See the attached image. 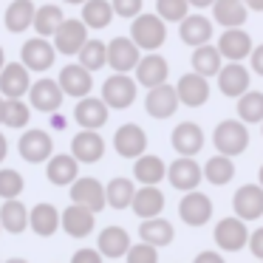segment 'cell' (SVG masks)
<instances>
[{"instance_id": "cell-50", "label": "cell", "mask_w": 263, "mask_h": 263, "mask_svg": "<svg viewBox=\"0 0 263 263\" xmlns=\"http://www.w3.org/2000/svg\"><path fill=\"white\" fill-rule=\"evenodd\" d=\"M249 68L255 71L257 77H263V43H260V46H255V51H252V57H249Z\"/></svg>"}, {"instance_id": "cell-55", "label": "cell", "mask_w": 263, "mask_h": 263, "mask_svg": "<svg viewBox=\"0 0 263 263\" xmlns=\"http://www.w3.org/2000/svg\"><path fill=\"white\" fill-rule=\"evenodd\" d=\"M51 125H54V127H65V116H57V114H54Z\"/></svg>"}, {"instance_id": "cell-34", "label": "cell", "mask_w": 263, "mask_h": 263, "mask_svg": "<svg viewBox=\"0 0 263 263\" xmlns=\"http://www.w3.org/2000/svg\"><path fill=\"white\" fill-rule=\"evenodd\" d=\"M193 71L195 74H201V77H218L221 74V68L227 63H223V57H221V51H218V46H212V43H206V46H198V48H193Z\"/></svg>"}, {"instance_id": "cell-16", "label": "cell", "mask_w": 263, "mask_h": 263, "mask_svg": "<svg viewBox=\"0 0 263 263\" xmlns=\"http://www.w3.org/2000/svg\"><path fill=\"white\" fill-rule=\"evenodd\" d=\"M20 156H23L29 164H40V161H48L54 153V142L51 136H48L46 130H40V127H31V130H26L23 136H20V144H17Z\"/></svg>"}, {"instance_id": "cell-12", "label": "cell", "mask_w": 263, "mask_h": 263, "mask_svg": "<svg viewBox=\"0 0 263 263\" xmlns=\"http://www.w3.org/2000/svg\"><path fill=\"white\" fill-rule=\"evenodd\" d=\"M232 210L240 221H257L263 218V187L260 184H243L232 195Z\"/></svg>"}, {"instance_id": "cell-8", "label": "cell", "mask_w": 263, "mask_h": 263, "mask_svg": "<svg viewBox=\"0 0 263 263\" xmlns=\"http://www.w3.org/2000/svg\"><path fill=\"white\" fill-rule=\"evenodd\" d=\"M88 37V26L82 23V17H65V23L60 26V31L54 34V48L65 57H74L85 48Z\"/></svg>"}, {"instance_id": "cell-33", "label": "cell", "mask_w": 263, "mask_h": 263, "mask_svg": "<svg viewBox=\"0 0 263 263\" xmlns=\"http://www.w3.org/2000/svg\"><path fill=\"white\" fill-rule=\"evenodd\" d=\"M133 176H136V181L142 187H159V181H164V176H167V167L159 156L144 153L142 159L133 161Z\"/></svg>"}, {"instance_id": "cell-49", "label": "cell", "mask_w": 263, "mask_h": 263, "mask_svg": "<svg viewBox=\"0 0 263 263\" xmlns=\"http://www.w3.org/2000/svg\"><path fill=\"white\" fill-rule=\"evenodd\" d=\"M249 252L257 260H263V227H257L255 232L249 235Z\"/></svg>"}, {"instance_id": "cell-37", "label": "cell", "mask_w": 263, "mask_h": 263, "mask_svg": "<svg viewBox=\"0 0 263 263\" xmlns=\"http://www.w3.org/2000/svg\"><path fill=\"white\" fill-rule=\"evenodd\" d=\"M105 195H108V206H114V210H127V206H133V198H136V184H133L130 178L116 176L108 181Z\"/></svg>"}, {"instance_id": "cell-21", "label": "cell", "mask_w": 263, "mask_h": 263, "mask_svg": "<svg viewBox=\"0 0 263 263\" xmlns=\"http://www.w3.org/2000/svg\"><path fill=\"white\" fill-rule=\"evenodd\" d=\"M63 88L57 80H37L29 91V102L31 108L43 110V114H57L60 105H63Z\"/></svg>"}, {"instance_id": "cell-29", "label": "cell", "mask_w": 263, "mask_h": 263, "mask_svg": "<svg viewBox=\"0 0 263 263\" xmlns=\"http://www.w3.org/2000/svg\"><path fill=\"white\" fill-rule=\"evenodd\" d=\"M139 238H142L144 243L161 249V246H170L173 240H176V227H173V223L167 221L164 215L150 218V221H142V223H139Z\"/></svg>"}, {"instance_id": "cell-52", "label": "cell", "mask_w": 263, "mask_h": 263, "mask_svg": "<svg viewBox=\"0 0 263 263\" xmlns=\"http://www.w3.org/2000/svg\"><path fill=\"white\" fill-rule=\"evenodd\" d=\"M249 12H263V0H243Z\"/></svg>"}, {"instance_id": "cell-51", "label": "cell", "mask_w": 263, "mask_h": 263, "mask_svg": "<svg viewBox=\"0 0 263 263\" xmlns=\"http://www.w3.org/2000/svg\"><path fill=\"white\" fill-rule=\"evenodd\" d=\"M193 263H227V260H223L221 252L204 249V252H198V255H195V260H193Z\"/></svg>"}, {"instance_id": "cell-3", "label": "cell", "mask_w": 263, "mask_h": 263, "mask_svg": "<svg viewBox=\"0 0 263 263\" xmlns=\"http://www.w3.org/2000/svg\"><path fill=\"white\" fill-rule=\"evenodd\" d=\"M136 91H139V82L136 77L130 74H110L108 80L102 82V99L108 108L114 110H125L136 102Z\"/></svg>"}, {"instance_id": "cell-13", "label": "cell", "mask_w": 263, "mask_h": 263, "mask_svg": "<svg viewBox=\"0 0 263 263\" xmlns=\"http://www.w3.org/2000/svg\"><path fill=\"white\" fill-rule=\"evenodd\" d=\"M114 147L122 159H142L144 150H147V133L136 122H127L114 133Z\"/></svg>"}, {"instance_id": "cell-48", "label": "cell", "mask_w": 263, "mask_h": 263, "mask_svg": "<svg viewBox=\"0 0 263 263\" xmlns=\"http://www.w3.org/2000/svg\"><path fill=\"white\" fill-rule=\"evenodd\" d=\"M71 263H102V252L99 249H77L74 257H71Z\"/></svg>"}, {"instance_id": "cell-39", "label": "cell", "mask_w": 263, "mask_h": 263, "mask_svg": "<svg viewBox=\"0 0 263 263\" xmlns=\"http://www.w3.org/2000/svg\"><path fill=\"white\" fill-rule=\"evenodd\" d=\"M235 178V161L229 159V156H210V159L204 161V181L215 184V187H223V184H229Z\"/></svg>"}, {"instance_id": "cell-9", "label": "cell", "mask_w": 263, "mask_h": 263, "mask_svg": "<svg viewBox=\"0 0 263 263\" xmlns=\"http://www.w3.org/2000/svg\"><path fill=\"white\" fill-rule=\"evenodd\" d=\"M212 210H215V206H212L210 195H204L201 190L184 193V198L178 201V218H181L187 227H204V223H210Z\"/></svg>"}, {"instance_id": "cell-6", "label": "cell", "mask_w": 263, "mask_h": 263, "mask_svg": "<svg viewBox=\"0 0 263 263\" xmlns=\"http://www.w3.org/2000/svg\"><path fill=\"white\" fill-rule=\"evenodd\" d=\"M139 63H142V48L130 37H114L108 43V65L114 68V74H130Z\"/></svg>"}, {"instance_id": "cell-19", "label": "cell", "mask_w": 263, "mask_h": 263, "mask_svg": "<svg viewBox=\"0 0 263 263\" xmlns=\"http://www.w3.org/2000/svg\"><path fill=\"white\" fill-rule=\"evenodd\" d=\"M71 156L80 164H97L105 156V139L99 136V130H80L71 139Z\"/></svg>"}, {"instance_id": "cell-63", "label": "cell", "mask_w": 263, "mask_h": 263, "mask_svg": "<svg viewBox=\"0 0 263 263\" xmlns=\"http://www.w3.org/2000/svg\"><path fill=\"white\" fill-rule=\"evenodd\" d=\"M260 263H263V260H260Z\"/></svg>"}, {"instance_id": "cell-14", "label": "cell", "mask_w": 263, "mask_h": 263, "mask_svg": "<svg viewBox=\"0 0 263 263\" xmlns=\"http://www.w3.org/2000/svg\"><path fill=\"white\" fill-rule=\"evenodd\" d=\"M218 51L227 63H243L246 57H252L255 46H252L249 31L243 29H223V34L218 37Z\"/></svg>"}, {"instance_id": "cell-35", "label": "cell", "mask_w": 263, "mask_h": 263, "mask_svg": "<svg viewBox=\"0 0 263 263\" xmlns=\"http://www.w3.org/2000/svg\"><path fill=\"white\" fill-rule=\"evenodd\" d=\"M34 17H37V6L31 0H12L6 6V29L12 34H20V31L31 29L34 26Z\"/></svg>"}, {"instance_id": "cell-59", "label": "cell", "mask_w": 263, "mask_h": 263, "mask_svg": "<svg viewBox=\"0 0 263 263\" xmlns=\"http://www.w3.org/2000/svg\"><path fill=\"white\" fill-rule=\"evenodd\" d=\"M6 263H29V260H23V257H9Z\"/></svg>"}, {"instance_id": "cell-40", "label": "cell", "mask_w": 263, "mask_h": 263, "mask_svg": "<svg viewBox=\"0 0 263 263\" xmlns=\"http://www.w3.org/2000/svg\"><path fill=\"white\" fill-rule=\"evenodd\" d=\"M65 23V14L60 6H54V3H46V6L37 9V17H34V31L37 37H54L60 31V26Z\"/></svg>"}, {"instance_id": "cell-17", "label": "cell", "mask_w": 263, "mask_h": 263, "mask_svg": "<svg viewBox=\"0 0 263 263\" xmlns=\"http://www.w3.org/2000/svg\"><path fill=\"white\" fill-rule=\"evenodd\" d=\"M181 99H178L176 85H159V88H150L147 97H144V110H147L153 119H170L173 114L178 110Z\"/></svg>"}, {"instance_id": "cell-31", "label": "cell", "mask_w": 263, "mask_h": 263, "mask_svg": "<svg viewBox=\"0 0 263 263\" xmlns=\"http://www.w3.org/2000/svg\"><path fill=\"white\" fill-rule=\"evenodd\" d=\"M164 201L167 198L159 187H142V190H136V198H133L130 210L136 212V218L150 221V218H159L164 212Z\"/></svg>"}, {"instance_id": "cell-41", "label": "cell", "mask_w": 263, "mask_h": 263, "mask_svg": "<svg viewBox=\"0 0 263 263\" xmlns=\"http://www.w3.org/2000/svg\"><path fill=\"white\" fill-rule=\"evenodd\" d=\"M238 119L243 125H263V91H246L238 99Z\"/></svg>"}, {"instance_id": "cell-36", "label": "cell", "mask_w": 263, "mask_h": 263, "mask_svg": "<svg viewBox=\"0 0 263 263\" xmlns=\"http://www.w3.org/2000/svg\"><path fill=\"white\" fill-rule=\"evenodd\" d=\"M29 215H31V210H26V204L20 198L3 201V206H0V223L12 235H20L29 229Z\"/></svg>"}, {"instance_id": "cell-56", "label": "cell", "mask_w": 263, "mask_h": 263, "mask_svg": "<svg viewBox=\"0 0 263 263\" xmlns=\"http://www.w3.org/2000/svg\"><path fill=\"white\" fill-rule=\"evenodd\" d=\"M3 108H6V97L0 93V125H3Z\"/></svg>"}, {"instance_id": "cell-60", "label": "cell", "mask_w": 263, "mask_h": 263, "mask_svg": "<svg viewBox=\"0 0 263 263\" xmlns=\"http://www.w3.org/2000/svg\"><path fill=\"white\" fill-rule=\"evenodd\" d=\"M257 184L263 187V164H260V173H257Z\"/></svg>"}, {"instance_id": "cell-18", "label": "cell", "mask_w": 263, "mask_h": 263, "mask_svg": "<svg viewBox=\"0 0 263 263\" xmlns=\"http://www.w3.org/2000/svg\"><path fill=\"white\" fill-rule=\"evenodd\" d=\"M60 88H63L65 97H74V99H85L91 97V88H93V80H91V71L80 63H71L60 71L57 77Z\"/></svg>"}, {"instance_id": "cell-30", "label": "cell", "mask_w": 263, "mask_h": 263, "mask_svg": "<svg viewBox=\"0 0 263 263\" xmlns=\"http://www.w3.org/2000/svg\"><path fill=\"white\" fill-rule=\"evenodd\" d=\"M29 227L34 229V235H40V238H51V235L63 227V212L54 204H37V206H31Z\"/></svg>"}, {"instance_id": "cell-20", "label": "cell", "mask_w": 263, "mask_h": 263, "mask_svg": "<svg viewBox=\"0 0 263 263\" xmlns=\"http://www.w3.org/2000/svg\"><path fill=\"white\" fill-rule=\"evenodd\" d=\"M31 77L23 63H6V68L0 71V93L6 99H20L23 93L31 91Z\"/></svg>"}, {"instance_id": "cell-26", "label": "cell", "mask_w": 263, "mask_h": 263, "mask_svg": "<svg viewBox=\"0 0 263 263\" xmlns=\"http://www.w3.org/2000/svg\"><path fill=\"white\" fill-rule=\"evenodd\" d=\"M97 227V212H91L88 206H80V204H71L63 210V229L65 235L71 238H88Z\"/></svg>"}, {"instance_id": "cell-42", "label": "cell", "mask_w": 263, "mask_h": 263, "mask_svg": "<svg viewBox=\"0 0 263 263\" xmlns=\"http://www.w3.org/2000/svg\"><path fill=\"white\" fill-rule=\"evenodd\" d=\"M80 65H85L88 71H99L102 65H108V43H102V40H88L85 43V48H82L80 54Z\"/></svg>"}, {"instance_id": "cell-11", "label": "cell", "mask_w": 263, "mask_h": 263, "mask_svg": "<svg viewBox=\"0 0 263 263\" xmlns=\"http://www.w3.org/2000/svg\"><path fill=\"white\" fill-rule=\"evenodd\" d=\"M54 57H57V48L54 43H48L46 37H31V40L23 43V51H20V63L29 71H48L54 65Z\"/></svg>"}, {"instance_id": "cell-32", "label": "cell", "mask_w": 263, "mask_h": 263, "mask_svg": "<svg viewBox=\"0 0 263 263\" xmlns=\"http://www.w3.org/2000/svg\"><path fill=\"white\" fill-rule=\"evenodd\" d=\"M212 17H215V23H221L223 29H243L246 17H249V9H246L243 0H215Z\"/></svg>"}, {"instance_id": "cell-44", "label": "cell", "mask_w": 263, "mask_h": 263, "mask_svg": "<svg viewBox=\"0 0 263 263\" xmlns=\"http://www.w3.org/2000/svg\"><path fill=\"white\" fill-rule=\"evenodd\" d=\"M187 9H190L187 0H156V14L164 23H181L187 17Z\"/></svg>"}, {"instance_id": "cell-58", "label": "cell", "mask_w": 263, "mask_h": 263, "mask_svg": "<svg viewBox=\"0 0 263 263\" xmlns=\"http://www.w3.org/2000/svg\"><path fill=\"white\" fill-rule=\"evenodd\" d=\"M65 3H74V6H85L88 0H65Z\"/></svg>"}, {"instance_id": "cell-57", "label": "cell", "mask_w": 263, "mask_h": 263, "mask_svg": "<svg viewBox=\"0 0 263 263\" xmlns=\"http://www.w3.org/2000/svg\"><path fill=\"white\" fill-rule=\"evenodd\" d=\"M6 68V54H3V46H0V71Z\"/></svg>"}, {"instance_id": "cell-46", "label": "cell", "mask_w": 263, "mask_h": 263, "mask_svg": "<svg viewBox=\"0 0 263 263\" xmlns=\"http://www.w3.org/2000/svg\"><path fill=\"white\" fill-rule=\"evenodd\" d=\"M125 260L127 263H159V249L142 240V243H133L130 246V252L125 255Z\"/></svg>"}, {"instance_id": "cell-28", "label": "cell", "mask_w": 263, "mask_h": 263, "mask_svg": "<svg viewBox=\"0 0 263 263\" xmlns=\"http://www.w3.org/2000/svg\"><path fill=\"white\" fill-rule=\"evenodd\" d=\"M130 246L133 243H130V235H127L125 227H105L97 238V249L102 252V257H110V260L125 257L130 252Z\"/></svg>"}, {"instance_id": "cell-45", "label": "cell", "mask_w": 263, "mask_h": 263, "mask_svg": "<svg viewBox=\"0 0 263 263\" xmlns=\"http://www.w3.org/2000/svg\"><path fill=\"white\" fill-rule=\"evenodd\" d=\"M23 187H26V181H23V176H20L17 170H0V198L3 201H12V198H17L20 193H23Z\"/></svg>"}, {"instance_id": "cell-10", "label": "cell", "mask_w": 263, "mask_h": 263, "mask_svg": "<svg viewBox=\"0 0 263 263\" xmlns=\"http://www.w3.org/2000/svg\"><path fill=\"white\" fill-rule=\"evenodd\" d=\"M252 68H246L243 63H227L218 74V88L223 97L240 99L246 91H252Z\"/></svg>"}, {"instance_id": "cell-27", "label": "cell", "mask_w": 263, "mask_h": 263, "mask_svg": "<svg viewBox=\"0 0 263 263\" xmlns=\"http://www.w3.org/2000/svg\"><path fill=\"white\" fill-rule=\"evenodd\" d=\"M178 37L184 40V46H206L212 40V20L204 14H187V17L178 23Z\"/></svg>"}, {"instance_id": "cell-7", "label": "cell", "mask_w": 263, "mask_h": 263, "mask_svg": "<svg viewBox=\"0 0 263 263\" xmlns=\"http://www.w3.org/2000/svg\"><path fill=\"white\" fill-rule=\"evenodd\" d=\"M71 204L88 206L91 212H102L108 206V195H105V184L99 178L80 176L71 184Z\"/></svg>"}, {"instance_id": "cell-2", "label": "cell", "mask_w": 263, "mask_h": 263, "mask_svg": "<svg viewBox=\"0 0 263 263\" xmlns=\"http://www.w3.org/2000/svg\"><path fill=\"white\" fill-rule=\"evenodd\" d=\"M130 40L136 43L142 51H147V54H153V51H159L161 46H164V40H167V26H164V20L159 17V14H139L136 20L130 23Z\"/></svg>"}, {"instance_id": "cell-1", "label": "cell", "mask_w": 263, "mask_h": 263, "mask_svg": "<svg viewBox=\"0 0 263 263\" xmlns=\"http://www.w3.org/2000/svg\"><path fill=\"white\" fill-rule=\"evenodd\" d=\"M212 144H215V150L221 156L235 159V156L246 153V147H249V127H246L240 119L218 122L215 130H212Z\"/></svg>"}, {"instance_id": "cell-61", "label": "cell", "mask_w": 263, "mask_h": 263, "mask_svg": "<svg viewBox=\"0 0 263 263\" xmlns=\"http://www.w3.org/2000/svg\"><path fill=\"white\" fill-rule=\"evenodd\" d=\"M0 229H3V223H0Z\"/></svg>"}, {"instance_id": "cell-24", "label": "cell", "mask_w": 263, "mask_h": 263, "mask_svg": "<svg viewBox=\"0 0 263 263\" xmlns=\"http://www.w3.org/2000/svg\"><path fill=\"white\" fill-rule=\"evenodd\" d=\"M167 74H170V65H167V60L161 57L159 51L153 54H144L142 63L136 65V82L139 85H144L150 91V88H159L167 82Z\"/></svg>"}, {"instance_id": "cell-5", "label": "cell", "mask_w": 263, "mask_h": 263, "mask_svg": "<svg viewBox=\"0 0 263 263\" xmlns=\"http://www.w3.org/2000/svg\"><path fill=\"white\" fill-rule=\"evenodd\" d=\"M167 181L181 193H195L198 184L204 181V164L187 156H178L173 164H167Z\"/></svg>"}, {"instance_id": "cell-43", "label": "cell", "mask_w": 263, "mask_h": 263, "mask_svg": "<svg viewBox=\"0 0 263 263\" xmlns=\"http://www.w3.org/2000/svg\"><path fill=\"white\" fill-rule=\"evenodd\" d=\"M31 119V108L23 99H6V108H3V125L6 127H26Z\"/></svg>"}, {"instance_id": "cell-23", "label": "cell", "mask_w": 263, "mask_h": 263, "mask_svg": "<svg viewBox=\"0 0 263 263\" xmlns=\"http://www.w3.org/2000/svg\"><path fill=\"white\" fill-rule=\"evenodd\" d=\"M176 91H178L181 105H187V108H201V105L210 99V80L195 74V71H190V74H184L181 80L176 82Z\"/></svg>"}, {"instance_id": "cell-22", "label": "cell", "mask_w": 263, "mask_h": 263, "mask_svg": "<svg viewBox=\"0 0 263 263\" xmlns=\"http://www.w3.org/2000/svg\"><path fill=\"white\" fill-rule=\"evenodd\" d=\"M108 105H105L102 97H85L77 102L74 108V119L82 130H99V127L108 122Z\"/></svg>"}, {"instance_id": "cell-38", "label": "cell", "mask_w": 263, "mask_h": 263, "mask_svg": "<svg viewBox=\"0 0 263 263\" xmlns=\"http://www.w3.org/2000/svg\"><path fill=\"white\" fill-rule=\"evenodd\" d=\"M114 17H116V12H114L110 0H88L82 6V23L88 29H108Z\"/></svg>"}, {"instance_id": "cell-62", "label": "cell", "mask_w": 263, "mask_h": 263, "mask_svg": "<svg viewBox=\"0 0 263 263\" xmlns=\"http://www.w3.org/2000/svg\"><path fill=\"white\" fill-rule=\"evenodd\" d=\"M260 130H263V125H260Z\"/></svg>"}, {"instance_id": "cell-54", "label": "cell", "mask_w": 263, "mask_h": 263, "mask_svg": "<svg viewBox=\"0 0 263 263\" xmlns=\"http://www.w3.org/2000/svg\"><path fill=\"white\" fill-rule=\"evenodd\" d=\"M6 150H9V144H6V136L0 133V161L6 159Z\"/></svg>"}, {"instance_id": "cell-4", "label": "cell", "mask_w": 263, "mask_h": 263, "mask_svg": "<svg viewBox=\"0 0 263 263\" xmlns=\"http://www.w3.org/2000/svg\"><path fill=\"white\" fill-rule=\"evenodd\" d=\"M249 229H246V221H240L238 215H227L215 223V238L218 249L221 252H240L243 246H249Z\"/></svg>"}, {"instance_id": "cell-15", "label": "cell", "mask_w": 263, "mask_h": 263, "mask_svg": "<svg viewBox=\"0 0 263 263\" xmlns=\"http://www.w3.org/2000/svg\"><path fill=\"white\" fill-rule=\"evenodd\" d=\"M170 144L178 156H187V159H195L204 147V130H201L198 122H178L173 127Z\"/></svg>"}, {"instance_id": "cell-53", "label": "cell", "mask_w": 263, "mask_h": 263, "mask_svg": "<svg viewBox=\"0 0 263 263\" xmlns=\"http://www.w3.org/2000/svg\"><path fill=\"white\" fill-rule=\"evenodd\" d=\"M190 6H195V9H206V6H215V0H187Z\"/></svg>"}, {"instance_id": "cell-25", "label": "cell", "mask_w": 263, "mask_h": 263, "mask_svg": "<svg viewBox=\"0 0 263 263\" xmlns=\"http://www.w3.org/2000/svg\"><path fill=\"white\" fill-rule=\"evenodd\" d=\"M46 176L54 187H71L80 178V161L71 153H57L46 161Z\"/></svg>"}, {"instance_id": "cell-47", "label": "cell", "mask_w": 263, "mask_h": 263, "mask_svg": "<svg viewBox=\"0 0 263 263\" xmlns=\"http://www.w3.org/2000/svg\"><path fill=\"white\" fill-rule=\"evenodd\" d=\"M114 3V12L119 17H127V20H136L142 14V0H110Z\"/></svg>"}]
</instances>
